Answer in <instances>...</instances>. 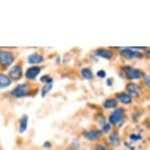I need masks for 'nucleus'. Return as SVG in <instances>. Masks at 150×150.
<instances>
[{
	"label": "nucleus",
	"instance_id": "1",
	"mask_svg": "<svg viewBox=\"0 0 150 150\" xmlns=\"http://www.w3.org/2000/svg\"><path fill=\"white\" fill-rule=\"evenodd\" d=\"M30 92V86L28 84H21L13 89L12 91V95L17 98L27 96Z\"/></svg>",
	"mask_w": 150,
	"mask_h": 150
},
{
	"label": "nucleus",
	"instance_id": "2",
	"mask_svg": "<svg viewBox=\"0 0 150 150\" xmlns=\"http://www.w3.org/2000/svg\"><path fill=\"white\" fill-rule=\"evenodd\" d=\"M123 71L125 72L127 78L130 80L141 79L143 76V72L139 69H133L131 67H123Z\"/></svg>",
	"mask_w": 150,
	"mask_h": 150
},
{
	"label": "nucleus",
	"instance_id": "3",
	"mask_svg": "<svg viewBox=\"0 0 150 150\" xmlns=\"http://www.w3.org/2000/svg\"><path fill=\"white\" fill-rule=\"evenodd\" d=\"M14 57L10 52L1 51L0 52V64L3 67L10 66L13 64Z\"/></svg>",
	"mask_w": 150,
	"mask_h": 150
},
{
	"label": "nucleus",
	"instance_id": "4",
	"mask_svg": "<svg viewBox=\"0 0 150 150\" xmlns=\"http://www.w3.org/2000/svg\"><path fill=\"white\" fill-rule=\"evenodd\" d=\"M123 115H124V110H123V108H117L110 115L109 122L112 124L115 125V124H116L119 122H120L123 120Z\"/></svg>",
	"mask_w": 150,
	"mask_h": 150
},
{
	"label": "nucleus",
	"instance_id": "5",
	"mask_svg": "<svg viewBox=\"0 0 150 150\" xmlns=\"http://www.w3.org/2000/svg\"><path fill=\"white\" fill-rule=\"evenodd\" d=\"M9 76L13 80H19L22 76V69L19 65H15L10 69Z\"/></svg>",
	"mask_w": 150,
	"mask_h": 150
},
{
	"label": "nucleus",
	"instance_id": "6",
	"mask_svg": "<svg viewBox=\"0 0 150 150\" xmlns=\"http://www.w3.org/2000/svg\"><path fill=\"white\" fill-rule=\"evenodd\" d=\"M121 54L123 57L127 58V59H134V58H140L142 57V54L139 52L134 51L132 50H130V48H126V49L123 50L121 51Z\"/></svg>",
	"mask_w": 150,
	"mask_h": 150
},
{
	"label": "nucleus",
	"instance_id": "7",
	"mask_svg": "<svg viewBox=\"0 0 150 150\" xmlns=\"http://www.w3.org/2000/svg\"><path fill=\"white\" fill-rule=\"evenodd\" d=\"M84 137L88 140L93 141L99 138L102 135V131L101 130H92L90 131H86L83 134Z\"/></svg>",
	"mask_w": 150,
	"mask_h": 150
},
{
	"label": "nucleus",
	"instance_id": "8",
	"mask_svg": "<svg viewBox=\"0 0 150 150\" xmlns=\"http://www.w3.org/2000/svg\"><path fill=\"white\" fill-rule=\"evenodd\" d=\"M41 69L40 67L38 66H34L31 67L29 69H28L25 73V76L28 79H34L37 77V76L40 73Z\"/></svg>",
	"mask_w": 150,
	"mask_h": 150
},
{
	"label": "nucleus",
	"instance_id": "9",
	"mask_svg": "<svg viewBox=\"0 0 150 150\" xmlns=\"http://www.w3.org/2000/svg\"><path fill=\"white\" fill-rule=\"evenodd\" d=\"M127 89L128 92H129V95L130 97H137L138 95H139V93L141 92V88L139 86L135 83H130L127 85Z\"/></svg>",
	"mask_w": 150,
	"mask_h": 150
},
{
	"label": "nucleus",
	"instance_id": "10",
	"mask_svg": "<svg viewBox=\"0 0 150 150\" xmlns=\"http://www.w3.org/2000/svg\"><path fill=\"white\" fill-rule=\"evenodd\" d=\"M95 54H96L97 56H98L100 57H103V58H105V59H110L113 55L112 52L110 50L104 49V48L97 50L95 51Z\"/></svg>",
	"mask_w": 150,
	"mask_h": 150
},
{
	"label": "nucleus",
	"instance_id": "11",
	"mask_svg": "<svg viewBox=\"0 0 150 150\" xmlns=\"http://www.w3.org/2000/svg\"><path fill=\"white\" fill-rule=\"evenodd\" d=\"M28 61L30 64H40L43 62V57L38 54H31L28 57Z\"/></svg>",
	"mask_w": 150,
	"mask_h": 150
},
{
	"label": "nucleus",
	"instance_id": "12",
	"mask_svg": "<svg viewBox=\"0 0 150 150\" xmlns=\"http://www.w3.org/2000/svg\"><path fill=\"white\" fill-rule=\"evenodd\" d=\"M116 97H117V99H118L119 101H120L121 103L126 104V105L130 104V102L132 101L131 97H130L128 93H118V94L116 95Z\"/></svg>",
	"mask_w": 150,
	"mask_h": 150
},
{
	"label": "nucleus",
	"instance_id": "13",
	"mask_svg": "<svg viewBox=\"0 0 150 150\" xmlns=\"http://www.w3.org/2000/svg\"><path fill=\"white\" fill-rule=\"evenodd\" d=\"M11 84V80L10 77L4 74H0V89L6 88Z\"/></svg>",
	"mask_w": 150,
	"mask_h": 150
},
{
	"label": "nucleus",
	"instance_id": "14",
	"mask_svg": "<svg viewBox=\"0 0 150 150\" xmlns=\"http://www.w3.org/2000/svg\"><path fill=\"white\" fill-rule=\"evenodd\" d=\"M28 117L27 115H24L20 122V127H19V132L22 134L27 130L28 127Z\"/></svg>",
	"mask_w": 150,
	"mask_h": 150
},
{
	"label": "nucleus",
	"instance_id": "15",
	"mask_svg": "<svg viewBox=\"0 0 150 150\" xmlns=\"http://www.w3.org/2000/svg\"><path fill=\"white\" fill-rule=\"evenodd\" d=\"M110 142L112 145H118L120 144V137L117 132H113L110 136Z\"/></svg>",
	"mask_w": 150,
	"mask_h": 150
},
{
	"label": "nucleus",
	"instance_id": "16",
	"mask_svg": "<svg viewBox=\"0 0 150 150\" xmlns=\"http://www.w3.org/2000/svg\"><path fill=\"white\" fill-rule=\"evenodd\" d=\"M116 105V101L115 99L108 98L107 99L105 103H104V106L105 108H115Z\"/></svg>",
	"mask_w": 150,
	"mask_h": 150
},
{
	"label": "nucleus",
	"instance_id": "17",
	"mask_svg": "<svg viewBox=\"0 0 150 150\" xmlns=\"http://www.w3.org/2000/svg\"><path fill=\"white\" fill-rule=\"evenodd\" d=\"M82 76L85 78L86 79H91L93 78V73H92V71L90 70L89 69H83L81 71Z\"/></svg>",
	"mask_w": 150,
	"mask_h": 150
},
{
	"label": "nucleus",
	"instance_id": "18",
	"mask_svg": "<svg viewBox=\"0 0 150 150\" xmlns=\"http://www.w3.org/2000/svg\"><path fill=\"white\" fill-rule=\"evenodd\" d=\"M51 89H52V84H47V85H45V86L42 87V93H41L42 98L46 97V95H47V93H49V91H50Z\"/></svg>",
	"mask_w": 150,
	"mask_h": 150
},
{
	"label": "nucleus",
	"instance_id": "19",
	"mask_svg": "<svg viewBox=\"0 0 150 150\" xmlns=\"http://www.w3.org/2000/svg\"><path fill=\"white\" fill-rule=\"evenodd\" d=\"M40 80L42 83H45L47 84H51L53 82V79L51 77H50L49 76H43L40 78Z\"/></svg>",
	"mask_w": 150,
	"mask_h": 150
},
{
	"label": "nucleus",
	"instance_id": "20",
	"mask_svg": "<svg viewBox=\"0 0 150 150\" xmlns=\"http://www.w3.org/2000/svg\"><path fill=\"white\" fill-rule=\"evenodd\" d=\"M97 76L99 77V78H101V79H103L105 78L106 76V72L104 70H100V71H98V73H97Z\"/></svg>",
	"mask_w": 150,
	"mask_h": 150
},
{
	"label": "nucleus",
	"instance_id": "21",
	"mask_svg": "<svg viewBox=\"0 0 150 150\" xmlns=\"http://www.w3.org/2000/svg\"><path fill=\"white\" fill-rule=\"evenodd\" d=\"M141 136L139 134H132V135L130 136V139L131 141H133V142H137L138 140H141Z\"/></svg>",
	"mask_w": 150,
	"mask_h": 150
},
{
	"label": "nucleus",
	"instance_id": "22",
	"mask_svg": "<svg viewBox=\"0 0 150 150\" xmlns=\"http://www.w3.org/2000/svg\"><path fill=\"white\" fill-rule=\"evenodd\" d=\"M111 129V126L109 123H105V125L103 126V129H102V130H103L105 133H108V131L110 130Z\"/></svg>",
	"mask_w": 150,
	"mask_h": 150
},
{
	"label": "nucleus",
	"instance_id": "23",
	"mask_svg": "<svg viewBox=\"0 0 150 150\" xmlns=\"http://www.w3.org/2000/svg\"><path fill=\"white\" fill-rule=\"evenodd\" d=\"M97 120L98 121V123H100V124H103V123H105V117H104L103 115H99V117H98L97 118Z\"/></svg>",
	"mask_w": 150,
	"mask_h": 150
},
{
	"label": "nucleus",
	"instance_id": "24",
	"mask_svg": "<svg viewBox=\"0 0 150 150\" xmlns=\"http://www.w3.org/2000/svg\"><path fill=\"white\" fill-rule=\"evenodd\" d=\"M106 83H107V85H108V86H111L112 85V83H113V81L112 80V79H108Z\"/></svg>",
	"mask_w": 150,
	"mask_h": 150
},
{
	"label": "nucleus",
	"instance_id": "25",
	"mask_svg": "<svg viewBox=\"0 0 150 150\" xmlns=\"http://www.w3.org/2000/svg\"><path fill=\"white\" fill-rule=\"evenodd\" d=\"M95 150H106V149L104 146H102V145H99V146H98V147L96 148V149Z\"/></svg>",
	"mask_w": 150,
	"mask_h": 150
},
{
	"label": "nucleus",
	"instance_id": "26",
	"mask_svg": "<svg viewBox=\"0 0 150 150\" xmlns=\"http://www.w3.org/2000/svg\"><path fill=\"white\" fill-rule=\"evenodd\" d=\"M50 146H51V144H50V143L48 142H45L44 147H46V148H50Z\"/></svg>",
	"mask_w": 150,
	"mask_h": 150
},
{
	"label": "nucleus",
	"instance_id": "27",
	"mask_svg": "<svg viewBox=\"0 0 150 150\" xmlns=\"http://www.w3.org/2000/svg\"><path fill=\"white\" fill-rule=\"evenodd\" d=\"M145 82H146V83H147V86H149V76L146 77V79H145Z\"/></svg>",
	"mask_w": 150,
	"mask_h": 150
}]
</instances>
